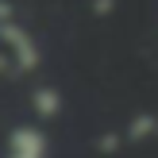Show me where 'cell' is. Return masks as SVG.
Segmentation results:
<instances>
[{
	"label": "cell",
	"mask_w": 158,
	"mask_h": 158,
	"mask_svg": "<svg viewBox=\"0 0 158 158\" xmlns=\"http://www.w3.org/2000/svg\"><path fill=\"white\" fill-rule=\"evenodd\" d=\"M0 43L12 50V58H15L19 69H35L39 66V46H35V39H31L19 23H12V15L0 19Z\"/></svg>",
	"instance_id": "6da1fadb"
},
{
	"label": "cell",
	"mask_w": 158,
	"mask_h": 158,
	"mask_svg": "<svg viewBox=\"0 0 158 158\" xmlns=\"http://www.w3.org/2000/svg\"><path fill=\"white\" fill-rule=\"evenodd\" d=\"M8 158H46V135L39 127H15L8 139Z\"/></svg>",
	"instance_id": "7a4b0ae2"
},
{
	"label": "cell",
	"mask_w": 158,
	"mask_h": 158,
	"mask_svg": "<svg viewBox=\"0 0 158 158\" xmlns=\"http://www.w3.org/2000/svg\"><path fill=\"white\" fill-rule=\"evenodd\" d=\"M35 112L43 116V120L58 116V112H62V97H58V89H35Z\"/></svg>",
	"instance_id": "3957f363"
},
{
	"label": "cell",
	"mask_w": 158,
	"mask_h": 158,
	"mask_svg": "<svg viewBox=\"0 0 158 158\" xmlns=\"http://www.w3.org/2000/svg\"><path fill=\"white\" fill-rule=\"evenodd\" d=\"M154 127H158V123L151 120V116H139V120H135V127H131V139H143L147 131H154Z\"/></svg>",
	"instance_id": "277c9868"
}]
</instances>
